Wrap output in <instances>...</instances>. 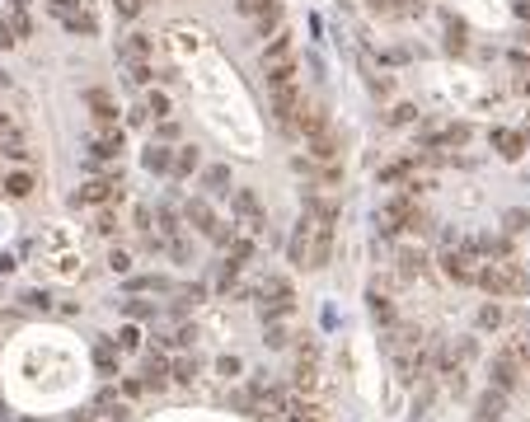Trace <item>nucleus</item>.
<instances>
[{
	"label": "nucleus",
	"mask_w": 530,
	"mask_h": 422,
	"mask_svg": "<svg viewBox=\"0 0 530 422\" xmlns=\"http://www.w3.org/2000/svg\"><path fill=\"white\" fill-rule=\"evenodd\" d=\"M418 192H422V183H404V192H394L390 202H380V211H375V230L380 234L427 230V220H422V211H418Z\"/></svg>",
	"instance_id": "nucleus-1"
},
{
	"label": "nucleus",
	"mask_w": 530,
	"mask_h": 422,
	"mask_svg": "<svg viewBox=\"0 0 530 422\" xmlns=\"http://www.w3.org/2000/svg\"><path fill=\"white\" fill-rule=\"evenodd\" d=\"M474 286H484L493 300L526 296V291H530V272H526V267H516V263H507V258H498V263H479Z\"/></svg>",
	"instance_id": "nucleus-2"
},
{
	"label": "nucleus",
	"mask_w": 530,
	"mask_h": 422,
	"mask_svg": "<svg viewBox=\"0 0 530 422\" xmlns=\"http://www.w3.org/2000/svg\"><path fill=\"white\" fill-rule=\"evenodd\" d=\"M305 108V99H300V85L296 80H286V85H272V118L286 136H296V113Z\"/></svg>",
	"instance_id": "nucleus-3"
},
{
	"label": "nucleus",
	"mask_w": 530,
	"mask_h": 422,
	"mask_svg": "<svg viewBox=\"0 0 530 422\" xmlns=\"http://www.w3.org/2000/svg\"><path fill=\"white\" fill-rule=\"evenodd\" d=\"M258 296H263V319H286V314L296 310V291H291L286 277H267L258 286Z\"/></svg>",
	"instance_id": "nucleus-4"
},
{
	"label": "nucleus",
	"mask_w": 530,
	"mask_h": 422,
	"mask_svg": "<svg viewBox=\"0 0 530 422\" xmlns=\"http://www.w3.org/2000/svg\"><path fill=\"white\" fill-rule=\"evenodd\" d=\"M230 206H235V216H239V225H244L249 234H267V211H263V202H258L253 188H235Z\"/></svg>",
	"instance_id": "nucleus-5"
},
{
	"label": "nucleus",
	"mask_w": 530,
	"mask_h": 422,
	"mask_svg": "<svg viewBox=\"0 0 530 422\" xmlns=\"http://www.w3.org/2000/svg\"><path fill=\"white\" fill-rule=\"evenodd\" d=\"M76 202H85V206H113V202H123V174H99V178H90V183H80Z\"/></svg>",
	"instance_id": "nucleus-6"
},
{
	"label": "nucleus",
	"mask_w": 530,
	"mask_h": 422,
	"mask_svg": "<svg viewBox=\"0 0 530 422\" xmlns=\"http://www.w3.org/2000/svg\"><path fill=\"white\" fill-rule=\"evenodd\" d=\"M118 155H123V127H99L90 136V169L118 164Z\"/></svg>",
	"instance_id": "nucleus-7"
},
{
	"label": "nucleus",
	"mask_w": 530,
	"mask_h": 422,
	"mask_svg": "<svg viewBox=\"0 0 530 422\" xmlns=\"http://www.w3.org/2000/svg\"><path fill=\"white\" fill-rule=\"evenodd\" d=\"M333 263V225L328 220H314L310 225V253H305V267L319 272V267Z\"/></svg>",
	"instance_id": "nucleus-8"
},
{
	"label": "nucleus",
	"mask_w": 530,
	"mask_h": 422,
	"mask_svg": "<svg viewBox=\"0 0 530 422\" xmlns=\"http://www.w3.org/2000/svg\"><path fill=\"white\" fill-rule=\"evenodd\" d=\"M474 263H479V253L469 249V239H465L460 249H451L446 258H441V272H446L451 281H474V277H479V267H474Z\"/></svg>",
	"instance_id": "nucleus-9"
},
{
	"label": "nucleus",
	"mask_w": 530,
	"mask_h": 422,
	"mask_svg": "<svg viewBox=\"0 0 530 422\" xmlns=\"http://www.w3.org/2000/svg\"><path fill=\"white\" fill-rule=\"evenodd\" d=\"M305 150H310V160H324V164H333V160L343 155V132L328 122L324 132H314V136L305 141Z\"/></svg>",
	"instance_id": "nucleus-10"
},
{
	"label": "nucleus",
	"mask_w": 530,
	"mask_h": 422,
	"mask_svg": "<svg viewBox=\"0 0 530 422\" xmlns=\"http://www.w3.org/2000/svg\"><path fill=\"white\" fill-rule=\"evenodd\" d=\"M469 136H474V127L469 122H451V127H427L418 141L427 146V150H437V146H469Z\"/></svg>",
	"instance_id": "nucleus-11"
},
{
	"label": "nucleus",
	"mask_w": 530,
	"mask_h": 422,
	"mask_svg": "<svg viewBox=\"0 0 530 422\" xmlns=\"http://www.w3.org/2000/svg\"><path fill=\"white\" fill-rule=\"evenodd\" d=\"M249 258H253V239L249 234H235L230 239V258H225V272H221V286H230V281L249 267Z\"/></svg>",
	"instance_id": "nucleus-12"
},
{
	"label": "nucleus",
	"mask_w": 530,
	"mask_h": 422,
	"mask_svg": "<svg viewBox=\"0 0 530 422\" xmlns=\"http://www.w3.org/2000/svg\"><path fill=\"white\" fill-rule=\"evenodd\" d=\"M183 220H188L197 234H207V239H216V230H221V220H216V211L207 206V197H193V202L183 206Z\"/></svg>",
	"instance_id": "nucleus-13"
},
{
	"label": "nucleus",
	"mask_w": 530,
	"mask_h": 422,
	"mask_svg": "<svg viewBox=\"0 0 530 422\" xmlns=\"http://www.w3.org/2000/svg\"><path fill=\"white\" fill-rule=\"evenodd\" d=\"M488 141H493V150H498L502 160H521V155H526V146H530L526 132H507V127H493Z\"/></svg>",
	"instance_id": "nucleus-14"
},
{
	"label": "nucleus",
	"mask_w": 530,
	"mask_h": 422,
	"mask_svg": "<svg viewBox=\"0 0 530 422\" xmlns=\"http://www.w3.org/2000/svg\"><path fill=\"white\" fill-rule=\"evenodd\" d=\"M85 104H90L99 127H118V104L109 99V90H85Z\"/></svg>",
	"instance_id": "nucleus-15"
},
{
	"label": "nucleus",
	"mask_w": 530,
	"mask_h": 422,
	"mask_svg": "<svg viewBox=\"0 0 530 422\" xmlns=\"http://www.w3.org/2000/svg\"><path fill=\"white\" fill-rule=\"evenodd\" d=\"M324 127H328V108L324 104H305V108L296 113V136L310 141L314 132H324Z\"/></svg>",
	"instance_id": "nucleus-16"
},
{
	"label": "nucleus",
	"mask_w": 530,
	"mask_h": 422,
	"mask_svg": "<svg viewBox=\"0 0 530 422\" xmlns=\"http://www.w3.org/2000/svg\"><path fill=\"white\" fill-rule=\"evenodd\" d=\"M33 33V24H29V15L24 10H15L10 19H0V47H15V43H24Z\"/></svg>",
	"instance_id": "nucleus-17"
},
{
	"label": "nucleus",
	"mask_w": 530,
	"mask_h": 422,
	"mask_svg": "<svg viewBox=\"0 0 530 422\" xmlns=\"http://www.w3.org/2000/svg\"><path fill=\"white\" fill-rule=\"evenodd\" d=\"M141 164H146L151 174H174V150L165 146V141H151L146 155H141Z\"/></svg>",
	"instance_id": "nucleus-18"
},
{
	"label": "nucleus",
	"mask_w": 530,
	"mask_h": 422,
	"mask_svg": "<svg viewBox=\"0 0 530 422\" xmlns=\"http://www.w3.org/2000/svg\"><path fill=\"white\" fill-rule=\"evenodd\" d=\"M310 225H314V216H300L296 234H291V244H286V258L296 267H305V253H310Z\"/></svg>",
	"instance_id": "nucleus-19"
},
{
	"label": "nucleus",
	"mask_w": 530,
	"mask_h": 422,
	"mask_svg": "<svg viewBox=\"0 0 530 422\" xmlns=\"http://www.w3.org/2000/svg\"><path fill=\"white\" fill-rule=\"evenodd\" d=\"M258 62H263V71H267V66H281V62H291V33H272Z\"/></svg>",
	"instance_id": "nucleus-20"
},
{
	"label": "nucleus",
	"mask_w": 530,
	"mask_h": 422,
	"mask_svg": "<svg viewBox=\"0 0 530 422\" xmlns=\"http://www.w3.org/2000/svg\"><path fill=\"white\" fill-rule=\"evenodd\" d=\"M94 404H99V418H109V422H127V418H132V408L118 399V390H99Z\"/></svg>",
	"instance_id": "nucleus-21"
},
{
	"label": "nucleus",
	"mask_w": 530,
	"mask_h": 422,
	"mask_svg": "<svg viewBox=\"0 0 530 422\" xmlns=\"http://www.w3.org/2000/svg\"><path fill=\"white\" fill-rule=\"evenodd\" d=\"M169 380H174L169 375V357H165V352H151V357H146V385H151V390H165Z\"/></svg>",
	"instance_id": "nucleus-22"
},
{
	"label": "nucleus",
	"mask_w": 530,
	"mask_h": 422,
	"mask_svg": "<svg viewBox=\"0 0 530 422\" xmlns=\"http://www.w3.org/2000/svg\"><path fill=\"white\" fill-rule=\"evenodd\" d=\"M305 216H314V220H338V202L333 197H319V192H305Z\"/></svg>",
	"instance_id": "nucleus-23"
},
{
	"label": "nucleus",
	"mask_w": 530,
	"mask_h": 422,
	"mask_svg": "<svg viewBox=\"0 0 530 422\" xmlns=\"http://www.w3.org/2000/svg\"><path fill=\"white\" fill-rule=\"evenodd\" d=\"M151 47H155V43H151V33H132V38L118 47V57H123V62H146Z\"/></svg>",
	"instance_id": "nucleus-24"
},
{
	"label": "nucleus",
	"mask_w": 530,
	"mask_h": 422,
	"mask_svg": "<svg viewBox=\"0 0 530 422\" xmlns=\"http://www.w3.org/2000/svg\"><path fill=\"white\" fill-rule=\"evenodd\" d=\"M493 385H498L502 394L516 385V357H512V352H502V357L493 361Z\"/></svg>",
	"instance_id": "nucleus-25"
},
{
	"label": "nucleus",
	"mask_w": 530,
	"mask_h": 422,
	"mask_svg": "<svg viewBox=\"0 0 530 422\" xmlns=\"http://www.w3.org/2000/svg\"><path fill=\"white\" fill-rule=\"evenodd\" d=\"M502 404H507L502 390H484V394H479V413H474V418H479V422H498L502 418Z\"/></svg>",
	"instance_id": "nucleus-26"
},
{
	"label": "nucleus",
	"mask_w": 530,
	"mask_h": 422,
	"mask_svg": "<svg viewBox=\"0 0 530 422\" xmlns=\"http://www.w3.org/2000/svg\"><path fill=\"white\" fill-rule=\"evenodd\" d=\"M5 192H10L15 202H24V197L33 192V174L29 169H10V174H5Z\"/></svg>",
	"instance_id": "nucleus-27"
},
{
	"label": "nucleus",
	"mask_w": 530,
	"mask_h": 422,
	"mask_svg": "<svg viewBox=\"0 0 530 422\" xmlns=\"http://www.w3.org/2000/svg\"><path fill=\"white\" fill-rule=\"evenodd\" d=\"M202 188L211 192V197L230 192V169H225V164H211V169H202Z\"/></svg>",
	"instance_id": "nucleus-28"
},
{
	"label": "nucleus",
	"mask_w": 530,
	"mask_h": 422,
	"mask_svg": "<svg viewBox=\"0 0 530 422\" xmlns=\"http://www.w3.org/2000/svg\"><path fill=\"white\" fill-rule=\"evenodd\" d=\"M118 352H123L118 343H99L94 347V366H99L104 375H118Z\"/></svg>",
	"instance_id": "nucleus-29"
},
{
	"label": "nucleus",
	"mask_w": 530,
	"mask_h": 422,
	"mask_svg": "<svg viewBox=\"0 0 530 422\" xmlns=\"http://www.w3.org/2000/svg\"><path fill=\"white\" fill-rule=\"evenodd\" d=\"M413 169H418V160H394V164H385V169H380V183H385V188H390V183H404Z\"/></svg>",
	"instance_id": "nucleus-30"
},
{
	"label": "nucleus",
	"mask_w": 530,
	"mask_h": 422,
	"mask_svg": "<svg viewBox=\"0 0 530 422\" xmlns=\"http://www.w3.org/2000/svg\"><path fill=\"white\" fill-rule=\"evenodd\" d=\"M0 155L10 160V164H24V160H29V146H24V136H19V132H10V136L0 141Z\"/></svg>",
	"instance_id": "nucleus-31"
},
{
	"label": "nucleus",
	"mask_w": 530,
	"mask_h": 422,
	"mask_svg": "<svg viewBox=\"0 0 530 422\" xmlns=\"http://www.w3.org/2000/svg\"><path fill=\"white\" fill-rule=\"evenodd\" d=\"M197 371H202V366H197V357H179V361H169V375L179 380V385H193V380H197Z\"/></svg>",
	"instance_id": "nucleus-32"
},
{
	"label": "nucleus",
	"mask_w": 530,
	"mask_h": 422,
	"mask_svg": "<svg viewBox=\"0 0 530 422\" xmlns=\"http://www.w3.org/2000/svg\"><path fill=\"white\" fill-rule=\"evenodd\" d=\"M71 33H85V38H94L99 33V19H94V10H80V15H71V19H62Z\"/></svg>",
	"instance_id": "nucleus-33"
},
{
	"label": "nucleus",
	"mask_w": 530,
	"mask_h": 422,
	"mask_svg": "<svg viewBox=\"0 0 530 422\" xmlns=\"http://www.w3.org/2000/svg\"><path fill=\"white\" fill-rule=\"evenodd\" d=\"M197 164H202V155H197V146H183V150L174 155V174H179V178H188V174L197 169Z\"/></svg>",
	"instance_id": "nucleus-34"
},
{
	"label": "nucleus",
	"mask_w": 530,
	"mask_h": 422,
	"mask_svg": "<svg viewBox=\"0 0 530 422\" xmlns=\"http://www.w3.org/2000/svg\"><path fill=\"white\" fill-rule=\"evenodd\" d=\"M253 24H258V33H263V38H267V33H281V5H272V10H263V15L253 19Z\"/></svg>",
	"instance_id": "nucleus-35"
},
{
	"label": "nucleus",
	"mask_w": 530,
	"mask_h": 422,
	"mask_svg": "<svg viewBox=\"0 0 530 422\" xmlns=\"http://www.w3.org/2000/svg\"><path fill=\"white\" fill-rule=\"evenodd\" d=\"M371 314H375V324H394V305L380 291H371Z\"/></svg>",
	"instance_id": "nucleus-36"
},
{
	"label": "nucleus",
	"mask_w": 530,
	"mask_h": 422,
	"mask_svg": "<svg viewBox=\"0 0 530 422\" xmlns=\"http://www.w3.org/2000/svg\"><path fill=\"white\" fill-rule=\"evenodd\" d=\"M47 5H52L57 19H71V15H80V10H90V0H47Z\"/></svg>",
	"instance_id": "nucleus-37"
},
{
	"label": "nucleus",
	"mask_w": 530,
	"mask_h": 422,
	"mask_svg": "<svg viewBox=\"0 0 530 422\" xmlns=\"http://www.w3.org/2000/svg\"><path fill=\"white\" fill-rule=\"evenodd\" d=\"M146 113H155V118H169V94H165V90H151V94H146Z\"/></svg>",
	"instance_id": "nucleus-38"
},
{
	"label": "nucleus",
	"mask_w": 530,
	"mask_h": 422,
	"mask_svg": "<svg viewBox=\"0 0 530 422\" xmlns=\"http://www.w3.org/2000/svg\"><path fill=\"white\" fill-rule=\"evenodd\" d=\"M272 5H277V0H235V10H239V15H249V19H258L263 10H272Z\"/></svg>",
	"instance_id": "nucleus-39"
},
{
	"label": "nucleus",
	"mask_w": 530,
	"mask_h": 422,
	"mask_svg": "<svg viewBox=\"0 0 530 422\" xmlns=\"http://www.w3.org/2000/svg\"><path fill=\"white\" fill-rule=\"evenodd\" d=\"M422 263H427V258H422V253H413V249H404V253H399V272H404V277L422 272Z\"/></svg>",
	"instance_id": "nucleus-40"
},
{
	"label": "nucleus",
	"mask_w": 530,
	"mask_h": 422,
	"mask_svg": "<svg viewBox=\"0 0 530 422\" xmlns=\"http://www.w3.org/2000/svg\"><path fill=\"white\" fill-rule=\"evenodd\" d=\"M118 347H123V352H137V347H141V328H137V324H127L123 333H118Z\"/></svg>",
	"instance_id": "nucleus-41"
},
{
	"label": "nucleus",
	"mask_w": 530,
	"mask_h": 422,
	"mask_svg": "<svg viewBox=\"0 0 530 422\" xmlns=\"http://www.w3.org/2000/svg\"><path fill=\"white\" fill-rule=\"evenodd\" d=\"M123 310H127V319H155V305H146V300H127Z\"/></svg>",
	"instance_id": "nucleus-42"
},
{
	"label": "nucleus",
	"mask_w": 530,
	"mask_h": 422,
	"mask_svg": "<svg viewBox=\"0 0 530 422\" xmlns=\"http://www.w3.org/2000/svg\"><path fill=\"white\" fill-rule=\"evenodd\" d=\"M390 122H394V127H408V122H418V108H413V104H399V108L390 113Z\"/></svg>",
	"instance_id": "nucleus-43"
},
{
	"label": "nucleus",
	"mask_w": 530,
	"mask_h": 422,
	"mask_svg": "<svg viewBox=\"0 0 530 422\" xmlns=\"http://www.w3.org/2000/svg\"><path fill=\"white\" fill-rule=\"evenodd\" d=\"M502 324V310L498 305H484V310H479V328H498Z\"/></svg>",
	"instance_id": "nucleus-44"
},
{
	"label": "nucleus",
	"mask_w": 530,
	"mask_h": 422,
	"mask_svg": "<svg viewBox=\"0 0 530 422\" xmlns=\"http://www.w3.org/2000/svg\"><path fill=\"white\" fill-rule=\"evenodd\" d=\"M132 80H137V85H151V80H155V66H146V62H132Z\"/></svg>",
	"instance_id": "nucleus-45"
},
{
	"label": "nucleus",
	"mask_w": 530,
	"mask_h": 422,
	"mask_svg": "<svg viewBox=\"0 0 530 422\" xmlns=\"http://www.w3.org/2000/svg\"><path fill=\"white\" fill-rule=\"evenodd\" d=\"M267 343H272V347H286V328H281L277 319H272V324H267Z\"/></svg>",
	"instance_id": "nucleus-46"
},
{
	"label": "nucleus",
	"mask_w": 530,
	"mask_h": 422,
	"mask_svg": "<svg viewBox=\"0 0 530 422\" xmlns=\"http://www.w3.org/2000/svg\"><path fill=\"white\" fill-rule=\"evenodd\" d=\"M99 234H118V220H113V211H99Z\"/></svg>",
	"instance_id": "nucleus-47"
},
{
	"label": "nucleus",
	"mask_w": 530,
	"mask_h": 422,
	"mask_svg": "<svg viewBox=\"0 0 530 422\" xmlns=\"http://www.w3.org/2000/svg\"><path fill=\"white\" fill-rule=\"evenodd\" d=\"M160 230L169 234V239H174V234H179V220H174V211H160Z\"/></svg>",
	"instance_id": "nucleus-48"
},
{
	"label": "nucleus",
	"mask_w": 530,
	"mask_h": 422,
	"mask_svg": "<svg viewBox=\"0 0 530 422\" xmlns=\"http://www.w3.org/2000/svg\"><path fill=\"white\" fill-rule=\"evenodd\" d=\"M109 267H113V272H127V267H132V258H127V253H123V249H113V258H109Z\"/></svg>",
	"instance_id": "nucleus-49"
},
{
	"label": "nucleus",
	"mask_w": 530,
	"mask_h": 422,
	"mask_svg": "<svg viewBox=\"0 0 530 422\" xmlns=\"http://www.w3.org/2000/svg\"><path fill=\"white\" fill-rule=\"evenodd\" d=\"M507 230H526V211H507Z\"/></svg>",
	"instance_id": "nucleus-50"
},
{
	"label": "nucleus",
	"mask_w": 530,
	"mask_h": 422,
	"mask_svg": "<svg viewBox=\"0 0 530 422\" xmlns=\"http://www.w3.org/2000/svg\"><path fill=\"white\" fill-rule=\"evenodd\" d=\"M24 305H29V310H47V296H43V291H29V296H24Z\"/></svg>",
	"instance_id": "nucleus-51"
},
{
	"label": "nucleus",
	"mask_w": 530,
	"mask_h": 422,
	"mask_svg": "<svg viewBox=\"0 0 530 422\" xmlns=\"http://www.w3.org/2000/svg\"><path fill=\"white\" fill-rule=\"evenodd\" d=\"M221 375H239V357H221Z\"/></svg>",
	"instance_id": "nucleus-52"
},
{
	"label": "nucleus",
	"mask_w": 530,
	"mask_h": 422,
	"mask_svg": "<svg viewBox=\"0 0 530 422\" xmlns=\"http://www.w3.org/2000/svg\"><path fill=\"white\" fill-rule=\"evenodd\" d=\"M174 136H179V127H174L169 118H165V122H160V141H174Z\"/></svg>",
	"instance_id": "nucleus-53"
},
{
	"label": "nucleus",
	"mask_w": 530,
	"mask_h": 422,
	"mask_svg": "<svg viewBox=\"0 0 530 422\" xmlns=\"http://www.w3.org/2000/svg\"><path fill=\"white\" fill-rule=\"evenodd\" d=\"M516 15H521V19H530V0H516Z\"/></svg>",
	"instance_id": "nucleus-54"
},
{
	"label": "nucleus",
	"mask_w": 530,
	"mask_h": 422,
	"mask_svg": "<svg viewBox=\"0 0 530 422\" xmlns=\"http://www.w3.org/2000/svg\"><path fill=\"white\" fill-rule=\"evenodd\" d=\"M71 422H99V418H94V413H76V418H71Z\"/></svg>",
	"instance_id": "nucleus-55"
},
{
	"label": "nucleus",
	"mask_w": 530,
	"mask_h": 422,
	"mask_svg": "<svg viewBox=\"0 0 530 422\" xmlns=\"http://www.w3.org/2000/svg\"><path fill=\"white\" fill-rule=\"evenodd\" d=\"M521 94H530V76H521Z\"/></svg>",
	"instance_id": "nucleus-56"
},
{
	"label": "nucleus",
	"mask_w": 530,
	"mask_h": 422,
	"mask_svg": "<svg viewBox=\"0 0 530 422\" xmlns=\"http://www.w3.org/2000/svg\"><path fill=\"white\" fill-rule=\"evenodd\" d=\"M15 10H29V0H15Z\"/></svg>",
	"instance_id": "nucleus-57"
}]
</instances>
